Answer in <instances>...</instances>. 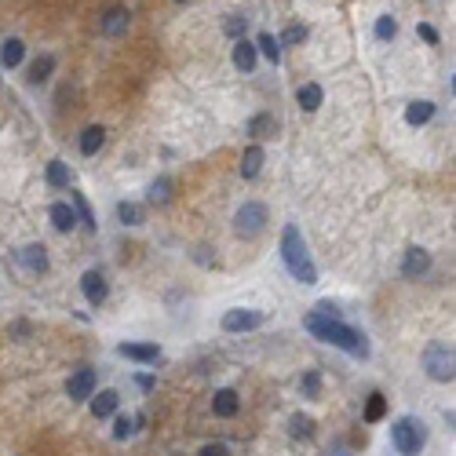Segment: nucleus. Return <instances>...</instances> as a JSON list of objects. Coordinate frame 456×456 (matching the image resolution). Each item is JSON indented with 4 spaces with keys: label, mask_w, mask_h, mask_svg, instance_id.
Returning <instances> with one entry per match:
<instances>
[{
    "label": "nucleus",
    "mask_w": 456,
    "mask_h": 456,
    "mask_svg": "<svg viewBox=\"0 0 456 456\" xmlns=\"http://www.w3.org/2000/svg\"><path fill=\"white\" fill-rule=\"evenodd\" d=\"M132 434H136V420L117 416V424H114V438H117V442H124V438H132Z\"/></svg>",
    "instance_id": "nucleus-33"
},
{
    "label": "nucleus",
    "mask_w": 456,
    "mask_h": 456,
    "mask_svg": "<svg viewBox=\"0 0 456 456\" xmlns=\"http://www.w3.org/2000/svg\"><path fill=\"white\" fill-rule=\"evenodd\" d=\"M256 52H263L274 66L281 62V44H277V37H270V33H259V40H256Z\"/></svg>",
    "instance_id": "nucleus-26"
},
{
    "label": "nucleus",
    "mask_w": 456,
    "mask_h": 456,
    "mask_svg": "<svg viewBox=\"0 0 456 456\" xmlns=\"http://www.w3.org/2000/svg\"><path fill=\"white\" fill-rule=\"evenodd\" d=\"M427 270H431V252L409 248V252H405V263H402V274H405L409 281H416V277H424Z\"/></svg>",
    "instance_id": "nucleus-11"
},
{
    "label": "nucleus",
    "mask_w": 456,
    "mask_h": 456,
    "mask_svg": "<svg viewBox=\"0 0 456 456\" xmlns=\"http://www.w3.org/2000/svg\"><path fill=\"white\" fill-rule=\"evenodd\" d=\"M52 70H55V55H40V59H33V66H30V80L44 84L52 77Z\"/></svg>",
    "instance_id": "nucleus-23"
},
{
    "label": "nucleus",
    "mask_w": 456,
    "mask_h": 456,
    "mask_svg": "<svg viewBox=\"0 0 456 456\" xmlns=\"http://www.w3.org/2000/svg\"><path fill=\"white\" fill-rule=\"evenodd\" d=\"M303 329H307L311 336H318L321 343H332V347H340V351L354 354V358H368V340H365V332H358V329H351L347 321H340V314L311 311L307 318H303Z\"/></svg>",
    "instance_id": "nucleus-1"
},
{
    "label": "nucleus",
    "mask_w": 456,
    "mask_h": 456,
    "mask_svg": "<svg viewBox=\"0 0 456 456\" xmlns=\"http://www.w3.org/2000/svg\"><path fill=\"white\" fill-rule=\"evenodd\" d=\"M263 161H267L263 146H248L245 157H241V176H245V179H256L259 172H263Z\"/></svg>",
    "instance_id": "nucleus-19"
},
{
    "label": "nucleus",
    "mask_w": 456,
    "mask_h": 456,
    "mask_svg": "<svg viewBox=\"0 0 456 456\" xmlns=\"http://www.w3.org/2000/svg\"><path fill=\"white\" fill-rule=\"evenodd\" d=\"M395 33H398V23H395L390 15H380V18H376V37H380V40H390Z\"/></svg>",
    "instance_id": "nucleus-31"
},
{
    "label": "nucleus",
    "mask_w": 456,
    "mask_h": 456,
    "mask_svg": "<svg viewBox=\"0 0 456 456\" xmlns=\"http://www.w3.org/2000/svg\"><path fill=\"white\" fill-rule=\"evenodd\" d=\"M23 59H26V44L18 37H11V40H4V48H0V62H4V66H23Z\"/></svg>",
    "instance_id": "nucleus-21"
},
{
    "label": "nucleus",
    "mask_w": 456,
    "mask_h": 456,
    "mask_svg": "<svg viewBox=\"0 0 456 456\" xmlns=\"http://www.w3.org/2000/svg\"><path fill=\"white\" fill-rule=\"evenodd\" d=\"M52 227H55L59 234H70V230L77 227V212H73V205L55 201V205H52Z\"/></svg>",
    "instance_id": "nucleus-14"
},
{
    "label": "nucleus",
    "mask_w": 456,
    "mask_h": 456,
    "mask_svg": "<svg viewBox=\"0 0 456 456\" xmlns=\"http://www.w3.org/2000/svg\"><path fill=\"white\" fill-rule=\"evenodd\" d=\"M18 259L26 263L30 274H44V270H48V252H44V245H26L23 252H18Z\"/></svg>",
    "instance_id": "nucleus-15"
},
{
    "label": "nucleus",
    "mask_w": 456,
    "mask_h": 456,
    "mask_svg": "<svg viewBox=\"0 0 456 456\" xmlns=\"http://www.w3.org/2000/svg\"><path fill=\"white\" fill-rule=\"evenodd\" d=\"M416 33H420V37L427 40V44H438V30H434V26H427V23H420V26H416Z\"/></svg>",
    "instance_id": "nucleus-37"
},
{
    "label": "nucleus",
    "mask_w": 456,
    "mask_h": 456,
    "mask_svg": "<svg viewBox=\"0 0 456 456\" xmlns=\"http://www.w3.org/2000/svg\"><path fill=\"white\" fill-rule=\"evenodd\" d=\"M102 143H106V128H102V124L84 128V136H80V154H84V157L99 154V150H102Z\"/></svg>",
    "instance_id": "nucleus-17"
},
{
    "label": "nucleus",
    "mask_w": 456,
    "mask_h": 456,
    "mask_svg": "<svg viewBox=\"0 0 456 456\" xmlns=\"http://www.w3.org/2000/svg\"><path fill=\"white\" fill-rule=\"evenodd\" d=\"M139 387L143 390H154V376H139Z\"/></svg>",
    "instance_id": "nucleus-38"
},
{
    "label": "nucleus",
    "mask_w": 456,
    "mask_h": 456,
    "mask_svg": "<svg viewBox=\"0 0 456 456\" xmlns=\"http://www.w3.org/2000/svg\"><path fill=\"white\" fill-rule=\"evenodd\" d=\"M431 117H434V102H427V99H416V102H409V106H405V121H409L412 128L427 124Z\"/></svg>",
    "instance_id": "nucleus-20"
},
{
    "label": "nucleus",
    "mask_w": 456,
    "mask_h": 456,
    "mask_svg": "<svg viewBox=\"0 0 456 456\" xmlns=\"http://www.w3.org/2000/svg\"><path fill=\"white\" fill-rule=\"evenodd\" d=\"M267 205H259V201H248L241 212L234 215V230L241 234V237H256V234H263V227H267Z\"/></svg>",
    "instance_id": "nucleus-5"
},
{
    "label": "nucleus",
    "mask_w": 456,
    "mask_h": 456,
    "mask_svg": "<svg viewBox=\"0 0 456 456\" xmlns=\"http://www.w3.org/2000/svg\"><path fill=\"white\" fill-rule=\"evenodd\" d=\"M172 201V179H154L150 183V205H168Z\"/></svg>",
    "instance_id": "nucleus-29"
},
{
    "label": "nucleus",
    "mask_w": 456,
    "mask_h": 456,
    "mask_svg": "<svg viewBox=\"0 0 456 456\" xmlns=\"http://www.w3.org/2000/svg\"><path fill=\"white\" fill-rule=\"evenodd\" d=\"M66 395H70V402H88L95 395V368H77L66 380Z\"/></svg>",
    "instance_id": "nucleus-7"
},
{
    "label": "nucleus",
    "mask_w": 456,
    "mask_h": 456,
    "mask_svg": "<svg viewBox=\"0 0 456 456\" xmlns=\"http://www.w3.org/2000/svg\"><path fill=\"white\" fill-rule=\"evenodd\" d=\"M267 321L263 311H227L223 314V332H252Z\"/></svg>",
    "instance_id": "nucleus-6"
},
{
    "label": "nucleus",
    "mask_w": 456,
    "mask_h": 456,
    "mask_svg": "<svg viewBox=\"0 0 456 456\" xmlns=\"http://www.w3.org/2000/svg\"><path fill=\"white\" fill-rule=\"evenodd\" d=\"M128 26H132V15H128L124 8H110L102 15V23H99L102 37H121V33H128Z\"/></svg>",
    "instance_id": "nucleus-10"
},
{
    "label": "nucleus",
    "mask_w": 456,
    "mask_h": 456,
    "mask_svg": "<svg viewBox=\"0 0 456 456\" xmlns=\"http://www.w3.org/2000/svg\"><path fill=\"white\" fill-rule=\"evenodd\" d=\"M245 26H248V18H241V15H230V18H227V33H230V37H237V40H241Z\"/></svg>",
    "instance_id": "nucleus-35"
},
{
    "label": "nucleus",
    "mask_w": 456,
    "mask_h": 456,
    "mask_svg": "<svg viewBox=\"0 0 456 456\" xmlns=\"http://www.w3.org/2000/svg\"><path fill=\"white\" fill-rule=\"evenodd\" d=\"M80 289H84V299L92 303V307H102L106 296H110V285H106V277L99 270H88L80 277Z\"/></svg>",
    "instance_id": "nucleus-8"
},
{
    "label": "nucleus",
    "mask_w": 456,
    "mask_h": 456,
    "mask_svg": "<svg viewBox=\"0 0 456 456\" xmlns=\"http://www.w3.org/2000/svg\"><path fill=\"white\" fill-rule=\"evenodd\" d=\"M390 442H395V449L402 456H416L427 442V434H424V424H416L412 416H402L390 424Z\"/></svg>",
    "instance_id": "nucleus-3"
},
{
    "label": "nucleus",
    "mask_w": 456,
    "mask_h": 456,
    "mask_svg": "<svg viewBox=\"0 0 456 456\" xmlns=\"http://www.w3.org/2000/svg\"><path fill=\"white\" fill-rule=\"evenodd\" d=\"M117 354L128 361H139V365H154L161 358V347L157 343H121Z\"/></svg>",
    "instance_id": "nucleus-9"
},
{
    "label": "nucleus",
    "mask_w": 456,
    "mask_h": 456,
    "mask_svg": "<svg viewBox=\"0 0 456 456\" xmlns=\"http://www.w3.org/2000/svg\"><path fill=\"white\" fill-rule=\"evenodd\" d=\"M256 55H259V52H256V44L241 37V40L234 44V66H237V70H245V73H252V70H256Z\"/></svg>",
    "instance_id": "nucleus-16"
},
{
    "label": "nucleus",
    "mask_w": 456,
    "mask_h": 456,
    "mask_svg": "<svg viewBox=\"0 0 456 456\" xmlns=\"http://www.w3.org/2000/svg\"><path fill=\"white\" fill-rule=\"evenodd\" d=\"M299 387H303V395H307V398H318L321 395V376L318 373H307V376L299 380Z\"/></svg>",
    "instance_id": "nucleus-32"
},
{
    "label": "nucleus",
    "mask_w": 456,
    "mask_h": 456,
    "mask_svg": "<svg viewBox=\"0 0 456 456\" xmlns=\"http://www.w3.org/2000/svg\"><path fill=\"white\" fill-rule=\"evenodd\" d=\"M452 347L449 343H431L427 351H424V368H427V376L431 380H438V383H449L452 380Z\"/></svg>",
    "instance_id": "nucleus-4"
},
{
    "label": "nucleus",
    "mask_w": 456,
    "mask_h": 456,
    "mask_svg": "<svg viewBox=\"0 0 456 456\" xmlns=\"http://www.w3.org/2000/svg\"><path fill=\"white\" fill-rule=\"evenodd\" d=\"M281 259H285L289 274L299 281V285H314L318 281V267H314V259L307 252V241H303V234H299L296 223H289L285 234H281Z\"/></svg>",
    "instance_id": "nucleus-2"
},
{
    "label": "nucleus",
    "mask_w": 456,
    "mask_h": 456,
    "mask_svg": "<svg viewBox=\"0 0 456 456\" xmlns=\"http://www.w3.org/2000/svg\"><path fill=\"white\" fill-rule=\"evenodd\" d=\"M121 405V395L117 390H99V395H92V416L95 420H106V416H114Z\"/></svg>",
    "instance_id": "nucleus-13"
},
{
    "label": "nucleus",
    "mask_w": 456,
    "mask_h": 456,
    "mask_svg": "<svg viewBox=\"0 0 456 456\" xmlns=\"http://www.w3.org/2000/svg\"><path fill=\"white\" fill-rule=\"evenodd\" d=\"M48 186H55V190H66L70 186V168L62 164V161H52L48 164Z\"/></svg>",
    "instance_id": "nucleus-24"
},
{
    "label": "nucleus",
    "mask_w": 456,
    "mask_h": 456,
    "mask_svg": "<svg viewBox=\"0 0 456 456\" xmlns=\"http://www.w3.org/2000/svg\"><path fill=\"white\" fill-rule=\"evenodd\" d=\"M237 409H241V402H237V390H230V387L215 390V398H212V412H215V416L230 420V416H237Z\"/></svg>",
    "instance_id": "nucleus-12"
},
{
    "label": "nucleus",
    "mask_w": 456,
    "mask_h": 456,
    "mask_svg": "<svg viewBox=\"0 0 456 456\" xmlns=\"http://www.w3.org/2000/svg\"><path fill=\"white\" fill-rule=\"evenodd\" d=\"M289 431L296 434V438H311V434H314V420L303 416V412H296V416L289 420Z\"/></svg>",
    "instance_id": "nucleus-30"
},
{
    "label": "nucleus",
    "mask_w": 456,
    "mask_h": 456,
    "mask_svg": "<svg viewBox=\"0 0 456 456\" xmlns=\"http://www.w3.org/2000/svg\"><path fill=\"white\" fill-rule=\"evenodd\" d=\"M383 412H387V398L383 395H368V402H365V424H380Z\"/></svg>",
    "instance_id": "nucleus-25"
},
{
    "label": "nucleus",
    "mask_w": 456,
    "mask_h": 456,
    "mask_svg": "<svg viewBox=\"0 0 456 456\" xmlns=\"http://www.w3.org/2000/svg\"><path fill=\"white\" fill-rule=\"evenodd\" d=\"M325 92H321V84H299V92H296V102L303 106V114H314L318 106H321Z\"/></svg>",
    "instance_id": "nucleus-18"
},
{
    "label": "nucleus",
    "mask_w": 456,
    "mask_h": 456,
    "mask_svg": "<svg viewBox=\"0 0 456 456\" xmlns=\"http://www.w3.org/2000/svg\"><path fill=\"white\" fill-rule=\"evenodd\" d=\"M70 201H73V212H77V220H80L84 227H88V230H95L99 223H95V212H92V205H88V201H84V198H80V193H73V198H70Z\"/></svg>",
    "instance_id": "nucleus-27"
},
{
    "label": "nucleus",
    "mask_w": 456,
    "mask_h": 456,
    "mask_svg": "<svg viewBox=\"0 0 456 456\" xmlns=\"http://www.w3.org/2000/svg\"><path fill=\"white\" fill-rule=\"evenodd\" d=\"M303 40H307V26H289L277 44H303Z\"/></svg>",
    "instance_id": "nucleus-34"
},
{
    "label": "nucleus",
    "mask_w": 456,
    "mask_h": 456,
    "mask_svg": "<svg viewBox=\"0 0 456 456\" xmlns=\"http://www.w3.org/2000/svg\"><path fill=\"white\" fill-rule=\"evenodd\" d=\"M117 220H121L124 227H139V223H143V208L132 205V201H121V205H117Z\"/></svg>",
    "instance_id": "nucleus-28"
},
{
    "label": "nucleus",
    "mask_w": 456,
    "mask_h": 456,
    "mask_svg": "<svg viewBox=\"0 0 456 456\" xmlns=\"http://www.w3.org/2000/svg\"><path fill=\"white\" fill-rule=\"evenodd\" d=\"M201 456H230V449H227L223 442H208V445L201 449Z\"/></svg>",
    "instance_id": "nucleus-36"
},
{
    "label": "nucleus",
    "mask_w": 456,
    "mask_h": 456,
    "mask_svg": "<svg viewBox=\"0 0 456 456\" xmlns=\"http://www.w3.org/2000/svg\"><path fill=\"white\" fill-rule=\"evenodd\" d=\"M277 132V121L270 117V114H256L252 121H248V136L252 139H270Z\"/></svg>",
    "instance_id": "nucleus-22"
}]
</instances>
